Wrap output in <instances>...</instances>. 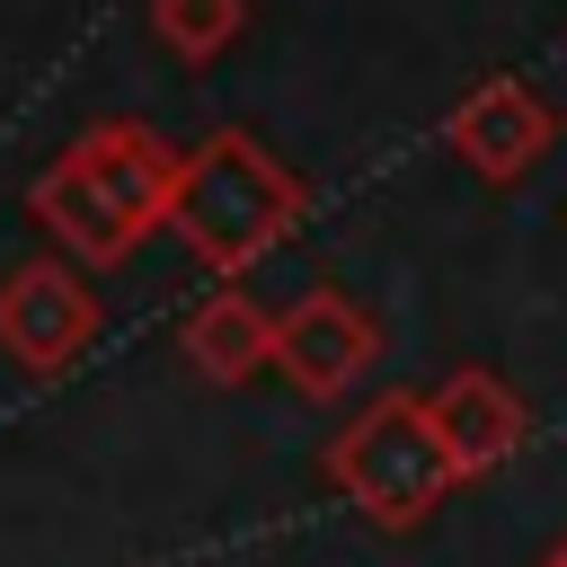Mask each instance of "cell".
Wrapping results in <instances>:
<instances>
[{
  "mask_svg": "<svg viewBox=\"0 0 567 567\" xmlns=\"http://www.w3.org/2000/svg\"><path fill=\"white\" fill-rule=\"evenodd\" d=\"M168 195H177V142H159L142 115H106L27 177V221L89 275L124 266L151 230H168Z\"/></svg>",
  "mask_w": 567,
  "mask_h": 567,
  "instance_id": "6da1fadb",
  "label": "cell"
},
{
  "mask_svg": "<svg viewBox=\"0 0 567 567\" xmlns=\"http://www.w3.org/2000/svg\"><path fill=\"white\" fill-rule=\"evenodd\" d=\"M310 213V186L239 124L204 133L195 151H177V195H168V230L186 239V257L204 275H248L257 257H275Z\"/></svg>",
  "mask_w": 567,
  "mask_h": 567,
  "instance_id": "7a4b0ae2",
  "label": "cell"
},
{
  "mask_svg": "<svg viewBox=\"0 0 567 567\" xmlns=\"http://www.w3.org/2000/svg\"><path fill=\"white\" fill-rule=\"evenodd\" d=\"M319 470H328V487H337L372 532H425V523L461 496V470H452V452H443V434H434V416H425V390H381V399H363V408L328 434Z\"/></svg>",
  "mask_w": 567,
  "mask_h": 567,
  "instance_id": "3957f363",
  "label": "cell"
},
{
  "mask_svg": "<svg viewBox=\"0 0 567 567\" xmlns=\"http://www.w3.org/2000/svg\"><path fill=\"white\" fill-rule=\"evenodd\" d=\"M372 363H381V328H372V310H363L354 292L310 284L301 301H284V310H275V363H266V372H284L310 408L346 399Z\"/></svg>",
  "mask_w": 567,
  "mask_h": 567,
  "instance_id": "277c9868",
  "label": "cell"
},
{
  "mask_svg": "<svg viewBox=\"0 0 567 567\" xmlns=\"http://www.w3.org/2000/svg\"><path fill=\"white\" fill-rule=\"evenodd\" d=\"M106 301L71 257H27L0 275V354L18 372H62L71 354H89Z\"/></svg>",
  "mask_w": 567,
  "mask_h": 567,
  "instance_id": "5b68a950",
  "label": "cell"
},
{
  "mask_svg": "<svg viewBox=\"0 0 567 567\" xmlns=\"http://www.w3.org/2000/svg\"><path fill=\"white\" fill-rule=\"evenodd\" d=\"M549 142H558V106H549L532 80H514V71H487V80L443 115V151H452L478 186H523V177L549 159Z\"/></svg>",
  "mask_w": 567,
  "mask_h": 567,
  "instance_id": "8992f818",
  "label": "cell"
},
{
  "mask_svg": "<svg viewBox=\"0 0 567 567\" xmlns=\"http://www.w3.org/2000/svg\"><path fill=\"white\" fill-rule=\"evenodd\" d=\"M425 416H434V434H443V452H452L461 478H487V470H505V461L532 443V408H523L514 381H496L487 363L443 372V381L425 390Z\"/></svg>",
  "mask_w": 567,
  "mask_h": 567,
  "instance_id": "52a82bcc",
  "label": "cell"
},
{
  "mask_svg": "<svg viewBox=\"0 0 567 567\" xmlns=\"http://www.w3.org/2000/svg\"><path fill=\"white\" fill-rule=\"evenodd\" d=\"M177 354H186L195 381H213V390H248V381L275 363V310L248 301L239 284H221V292H204V301L186 310Z\"/></svg>",
  "mask_w": 567,
  "mask_h": 567,
  "instance_id": "ba28073f",
  "label": "cell"
},
{
  "mask_svg": "<svg viewBox=\"0 0 567 567\" xmlns=\"http://www.w3.org/2000/svg\"><path fill=\"white\" fill-rule=\"evenodd\" d=\"M151 35L177 62H221L248 35V0H151Z\"/></svg>",
  "mask_w": 567,
  "mask_h": 567,
  "instance_id": "9c48e42d",
  "label": "cell"
},
{
  "mask_svg": "<svg viewBox=\"0 0 567 567\" xmlns=\"http://www.w3.org/2000/svg\"><path fill=\"white\" fill-rule=\"evenodd\" d=\"M540 567H567V532H558V540H549V549H540Z\"/></svg>",
  "mask_w": 567,
  "mask_h": 567,
  "instance_id": "30bf717a",
  "label": "cell"
},
{
  "mask_svg": "<svg viewBox=\"0 0 567 567\" xmlns=\"http://www.w3.org/2000/svg\"><path fill=\"white\" fill-rule=\"evenodd\" d=\"M558 133H567V115H558Z\"/></svg>",
  "mask_w": 567,
  "mask_h": 567,
  "instance_id": "8fae6325",
  "label": "cell"
}]
</instances>
